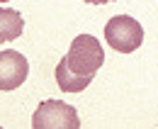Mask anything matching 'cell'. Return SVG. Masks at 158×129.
Returning <instances> with one entry per match:
<instances>
[{"label":"cell","mask_w":158,"mask_h":129,"mask_svg":"<svg viewBox=\"0 0 158 129\" xmlns=\"http://www.w3.org/2000/svg\"><path fill=\"white\" fill-rule=\"evenodd\" d=\"M102 63H105L102 44L93 34H78L71 41L68 54L56 66V83L66 92H80L93 83Z\"/></svg>","instance_id":"6da1fadb"},{"label":"cell","mask_w":158,"mask_h":129,"mask_svg":"<svg viewBox=\"0 0 158 129\" xmlns=\"http://www.w3.org/2000/svg\"><path fill=\"white\" fill-rule=\"evenodd\" d=\"M105 39L119 54H131L143 44V27L131 15H117L105 24Z\"/></svg>","instance_id":"7a4b0ae2"},{"label":"cell","mask_w":158,"mask_h":129,"mask_svg":"<svg viewBox=\"0 0 158 129\" xmlns=\"http://www.w3.org/2000/svg\"><path fill=\"white\" fill-rule=\"evenodd\" d=\"M32 127L34 129H78L80 117L76 107L61 102V100H44L34 117H32Z\"/></svg>","instance_id":"3957f363"},{"label":"cell","mask_w":158,"mask_h":129,"mask_svg":"<svg viewBox=\"0 0 158 129\" xmlns=\"http://www.w3.org/2000/svg\"><path fill=\"white\" fill-rule=\"evenodd\" d=\"M29 75V63L20 51H0V90H15Z\"/></svg>","instance_id":"277c9868"},{"label":"cell","mask_w":158,"mask_h":129,"mask_svg":"<svg viewBox=\"0 0 158 129\" xmlns=\"http://www.w3.org/2000/svg\"><path fill=\"white\" fill-rule=\"evenodd\" d=\"M24 32V19L17 10L0 7V41H15Z\"/></svg>","instance_id":"5b68a950"},{"label":"cell","mask_w":158,"mask_h":129,"mask_svg":"<svg viewBox=\"0 0 158 129\" xmlns=\"http://www.w3.org/2000/svg\"><path fill=\"white\" fill-rule=\"evenodd\" d=\"M83 2H90V5H105V2H112V0H83Z\"/></svg>","instance_id":"8992f818"},{"label":"cell","mask_w":158,"mask_h":129,"mask_svg":"<svg viewBox=\"0 0 158 129\" xmlns=\"http://www.w3.org/2000/svg\"><path fill=\"white\" fill-rule=\"evenodd\" d=\"M0 2H7V0H0Z\"/></svg>","instance_id":"52a82bcc"}]
</instances>
